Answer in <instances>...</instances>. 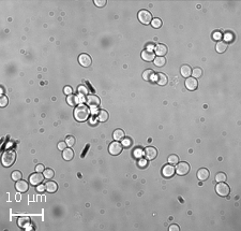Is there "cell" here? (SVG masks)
<instances>
[{
    "instance_id": "obj_11",
    "label": "cell",
    "mask_w": 241,
    "mask_h": 231,
    "mask_svg": "<svg viewBox=\"0 0 241 231\" xmlns=\"http://www.w3.org/2000/svg\"><path fill=\"white\" fill-rule=\"evenodd\" d=\"M198 86V82L196 81V79L194 77H186L185 80V87L189 89V90H195Z\"/></svg>"
},
{
    "instance_id": "obj_35",
    "label": "cell",
    "mask_w": 241,
    "mask_h": 231,
    "mask_svg": "<svg viewBox=\"0 0 241 231\" xmlns=\"http://www.w3.org/2000/svg\"><path fill=\"white\" fill-rule=\"evenodd\" d=\"M121 144H122V146H126V147H128V146H130L131 144H132V141H131L130 138H123Z\"/></svg>"
},
{
    "instance_id": "obj_28",
    "label": "cell",
    "mask_w": 241,
    "mask_h": 231,
    "mask_svg": "<svg viewBox=\"0 0 241 231\" xmlns=\"http://www.w3.org/2000/svg\"><path fill=\"white\" fill-rule=\"evenodd\" d=\"M12 180H14V181H19V180H22V176H23V175H22V172H19V171H17V170H16V171H13L12 172Z\"/></svg>"
},
{
    "instance_id": "obj_40",
    "label": "cell",
    "mask_w": 241,
    "mask_h": 231,
    "mask_svg": "<svg viewBox=\"0 0 241 231\" xmlns=\"http://www.w3.org/2000/svg\"><path fill=\"white\" fill-rule=\"evenodd\" d=\"M143 154H144V152L141 151V148H135L134 149V157H141Z\"/></svg>"
},
{
    "instance_id": "obj_41",
    "label": "cell",
    "mask_w": 241,
    "mask_h": 231,
    "mask_svg": "<svg viewBox=\"0 0 241 231\" xmlns=\"http://www.w3.org/2000/svg\"><path fill=\"white\" fill-rule=\"evenodd\" d=\"M58 148L60 149V151H65V148H67V143H65V142H59L58 143Z\"/></svg>"
},
{
    "instance_id": "obj_47",
    "label": "cell",
    "mask_w": 241,
    "mask_h": 231,
    "mask_svg": "<svg viewBox=\"0 0 241 231\" xmlns=\"http://www.w3.org/2000/svg\"><path fill=\"white\" fill-rule=\"evenodd\" d=\"M45 189H46V187H45L44 185H39L38 188H37V190L40 191V193H41V191H44Z\"/></svg>"
},
{
    "instance_id": "obj_10",
    "label": "cell",
    "mask_w": 241,
    "mask_h": 231,
    "mask_svg": "<svg viewBox=\"0 0 241 231\" xmlns=\"http://www.w3.org/2000/svg\"><path fill=\"white\" fill-rule=\"evenodd\" d=\"M78 62L82 67H89L92 62L91 57L89 56L88 54H80V57H78Z\"/></svg>"
},
{
    "instance_id": "obj_5",
    "label": "cell",
    "mask_w": 241,
    "mask_h": 231,
    "mask_svg": "<svg viewBox=\"0 0 241 231\" xmlns=\"http://www.w3.org/2000/svg\"><path fill=\"white\" fill-rule=\"evenodd\" d=\"M175 170H176V172L179 175H185V174H188L189 171H190V165H189L188 162H184V161L178 162V165H177V167L175 168Z\"/></svg>"
},
{
    "instance_id": "obj_36",
    "label": "cell",
    "mask_w": 241,
    "mask_h": 231,
    "mask_svg": "<svg viewBox=\"0 0 241 231\" xmlns=\"http://www.w3.org/2000/svg\"><path fill=\"white\" fill-rule=\"evenodd\" d=\"M8 104V98L6 96H1V99H0V107L1 108H4L6 107Z\"/></svg>"
},
{
    "instance_id": "obj_21",
    "label": "cell",
    "mask_w": 241,
    "mask_h": 231,
    "mask_svg": "<svg viewBox=\"0 0 241 231\" xmlns=\"http://www.w3.org/2000/svg\"><path fill=\"white\" fill-rule=\"evenodd\" d=\"M45 187H46V190L48 191V193H55V191H57V189H58V185H57L55 182H47L46 184H45Z\"/></svg>"
},
{
    "instance_id": "obj_22",
    "label": "cell",
    "mask_w": 241,
    "mask_h": 231,
    "mask_svg": "<svg viewBox=\"0 0 241 231\" xmlns=\"http://www.w3.org/2000/svg\"><path fill=\"white\" fill-rule=\"evenodd\" d=\"M62 157H63V159L65 160H72L74 157V152L71 149L70 147L69 148H65V151H63V153H62Z\"/></svg>"
},
{
    "instance_id": "obj_29",
    "label": "cell",
    "mask_w": 241,
    "mask_h": 231,
    "mask_svg": "<svg viewBox=\"0 0 241 231\" xmlns=\"http://www.w3.org/2000/svg\"><path fill=\"white\" fill-rule=\"evenodd\" d=\"M202 74H203V71H202V69L200 68H195L194 70H192V75H193L194 79L200 77H202Z\"/></svg>"
},
{
    "instance_id": "obj_43",
    "label": "cell",
    "mask_w": 241,
    "mask_h": 231,
    "mask_svg": "<svg viewBox=\"0 0 241 231\" xmlns=\"http://www.w3.org/2000/svg\"><path fill=\"white\" fill-rule=\"evenodd\" d=\"M221 38H222V33H221V32H214V33H213V39H214V40H220Z\"/></svg>"
},
{
    "instance_id": "obj_30",
    "label": "cell",
    "mask_w": 241,
    "mask_h": 231,
    "mask_svg": "<svg viewBox=\"0 0 241 231\" xmlns=\"http://www.w3.org/2000/svg\"><path fill=\"white\" fill-rule=\"evenodd\" d=\"M225 180H226V174L225 173H218V174L215 175V181L219 182V183H221V182H225Z\"/></svg>"
},
{
    "instance_id": "obj_4",
    "label": "cell",
    "mask_w": 241,
    "mask_h": 231,
    "mask_svg": "<svg viewBox=\"0 0 241 231\" xmlns=\"http://www.w3.org/2000/svg\"><path fill=\"white\" fill-rule=\"evenodd\" d=\"M215 191L221 197H226L230 193V188L227 184H225L224 182H221L215 186Z\"/></svg>"
},
{
    "instance_id": "obj_1",
    "label": "cell",
    "mask_w": 241,
    "mask_h": 231,
    "mask_svg": "<svg viewBox=\"0 0 241 231\" xmlns=\"http://www.w3.org/2000/svg\"><path fill=\"white\" fill-rule=\"evenodd\" d=\"M89 108H87L86 105H77L74 110V117L77 122H86L89 118Z\"/></svg>"
},
{
    "instance_id": "obj_23",
    "label": "cell",
    "mask_w": 241,
    "mask_h": 231,
    "mask_svg": "<svg viewBox=\"0 0 241 231\" xmlns=\"http://www.w3.org/2000/svg\"><path fill=\"white\" fill-rule=\"evenodd\" d=\"M227 48V43L224 41H219L215 45V50L218 53H224Z\"/></svg>"
},
{
    "instance_id": "obj_27",
    "label": "cell",
    "mask_w": 241,
    "mask_h": 231,
    "mask_svg": "<svg viewBox=\"0 0 241 231\" xmlns=\"http://www.w3.org/2000/svg\"><path fill=\"white\" fill-rule=\"evenodd\" d=\"M124 138V132L121 129H117V130L114 131V139L116 141H120Z\"/></svg>"
},
{
    "instance_id": "obj_7",
    "label": "cell",
    "mask_w": 241,
    "mask_h": 231,
    "mask_svg": "<svg viewBox=\"0 0 241 231\" xmlns=\"http://www.w3.org/2000/svg\"><path fill=\"white\" fill-rule=\"evenodd\" d=\"M86 102H87V105L92 109H97L99 105H100V99L94 95H89L88 97L86 98Z\"/></svg>"
},
{
    "instance_id": "obj_32",
    "label": "cell",
    "mask_w": 241,
    "mask_h": 231,
    "mask_svg": "<svg viewBox=\"0 0 241 231\" xmlns=\"http://www.w3.org/2000/svg\"><path fill=\"white\" fill-rule=\"evenodd\" d=\"M44 173H43V175H44V178H54V171L52 169H45L44 171Z\"/></svg>"
},
{
    "instance_id": "obj_37",
    "label": "cell",
    "mask_w": 241,
    "mask_h": 231,
    "mask_svg": "<svg viewBox=\"0 0 241 231\" xmlns=\"http://www.w3.org/2000/svg\"><path fill=\"white\" fill-rule=\"evenodd\" d=\"M78 94H80V96H85L87 95V88H86L85 86L82 85L78 87Z\"/></svg>"
},
{
    "instance_id": "obj_2",
    "label": "cell",
    "mask_w": 241,
    "mask_h": 231,
    "mask_svg": "<svg viewBox=\"0 0 241 231\" xmlns=\"http://www.w3.org/2000/svg\"><path fill=\"white\" fill-rule=\"evenodd\" d=\"M15 159H16V154L12 149L4 151L1 156V162L4 167H11L15 162Z\"/></svg>"
},
{
    "instance_id": "obj_26",
    "label": "cell",
    "mask_w": 241,
    "mask_h": 231,
    "mask_svg": "<svg viewBox=\"0 0 241 231\" xmlns=\"http://www.w3.org/2000/svg\"><path fill=\"white\" fill-rule=\"evenodd\" d=\"M154 65L156 66V67H162V66L165 65V62H166V59H165V57L163 56H158L154 58Z\"/></svg>"
},
{
    "instance_id": "obj_12",
    "label": "cell",
    "mask_w": 241,
    "mask_h": 231,
    "mask_svg": "<svg viewBox=\"0 0 241 231\" xmlns=\"http://www.w3.org/2000/svg\"><path fill=\"white\" fill-rule=\"evenodd\" d=\"M175 172H176V170L173 167V165H166V166L163 167L162 174L164 175L165 178H171L175 174Z\"/></svg>"
},
{
    "instance_id": "obj_14",
    "label": "cell",
    "mask_w": 241,
    "mask_h": 231,
    "mask_svg": "<svg viewBox=\"0 0 241 231\" xmlns=\"http://www.w3.org/2000/svg\"><path fill=\"white\" fill-rule=\"evenodd\" d=\"M17 225L21 227V228L23 229H30L29 227L31 226V222H30V219L28 218V217H21V218H18L17 220Z\"/></svg>"
},
{
    "instance_id": "obj_33",
    "label": "cell",
    "mask_w": 241,
    "mask_h": 231,
    "mask_svg": "<svg viewBox=\"0 0 241 231\" xmlns=\"http://www.w3.org/2000/svg\"><path fill=\"white\" fill-rule=\"evenodd\" d=\"M65 143H67V145H68L69 147L73 146L74 144H75V138L72 136H69L68 138H67V140H65Z\"/></svg>"
},
{
    "instance_id": "obj_42",
    "label": "cell",
    "mask_w": 241,
    "mask_h": 231,
    "mask_svg": "<svg viewBox=\"0 0 241 231\" xmlns=\"http://www.w3.org/2000/svg\"><path fill=\"white\" fill-rule=\"evenodd\" d=\"M63 90H65V94H67V95H69V96L72 95V88H71L70 86H65Z\"/></svg>"
},
{
    "instance_id": "obj_16",
    "label": "cell",
    "mask_w": 241,
    "mask_h": 231,
    "mask_svg": "<svg viewBox=\"0 0 241 231\" xmlns=\"http://www.w3.org/2000/svg\"><path fill=\"white\" fill-rule=\"evenodd\" d=\"M141 58L145 60V61H152L154 60V54L150 51L145 50L141 52Z\"/></svg>"
},
{
    "instance_id": "obj_18",
    "label": "cell",
    "mask_w": 241,
    "mask_h": 231,
    "mask_svg": "<svg viewBox=\"0 0 241 231\" xmlns=\"http://www.w3.org/2000/svg\"><path fill=\"white\" fill-rule=\"evenodd\" d=\"M154 50H156V54L159 56H164L165 54L167 53V48L164 44H158Z\"/></svg>"
},
{
    "instance_id": "obj_39",
    "label": "cell",
    "mask_w": 241,
    "mask_h": 231,
    "mask_svg": "<svg viewBox=\"0 0 241 231\" xmlns=\"http://www.w3.org/2000/svg\"><path fill=\"white\" fill-rule=\"evenodd\" d=\"M232 38H234V36H232L230 32H227V33H225V35H224V40H225V41H227V42L232 41ZM225 41H224V42H225Z\"/></svg>"
},
{
    "instance_id": "obj_13",
    "label": "cell",
    "mask_w": 241,
    "mask_h": 231,
    "mask_svg": "<svg viewBox=\"0 0 241 231\" xmlns=\"http://www.w3.org/2000/svg\"><path fill=\"white\" fill-rule=\"evenodd\" d=\"M15 188H16L18 193H26L27 190H28V184H27L26 181L19 180L15 184Z\"/></svg>"
},
{
    "instance_id": "obj_45",
    "label": "cell",
    "mask_w": 241,
    "mask_h": 231,
    "mask_svg": "<svg viewBox=\"0 0 241 231\" xmlns=\"http://www.w3.org/2000/svg\"><path fill=\"white\" fill-rule=\"evenodd\" d=\"M153 48H156V45L153 44V43H149V44H147V51H150V52H151Z\"/></svg>"
},
{
    "instance_id": "obj_8",
    "label": "cell",
    "mask_w": 241,
    "mask_h": 231,
    "mask_svg": "<svg viewBox=\"0 0 241 231\" xmlns=\"http://www.w3.org/2000/svg\"><path fill=\"white\" fill-rule=\"evenodd\" d=\"M108 151H109V153H110L112 155H114V156H117V155L120 154L121 151H122V144H121L120 142H113V143H110Z\"/></svg>"
},
{
    "instance_id": "obj_20",
    "label": "cell",
    "mask_w": 241,
    "mask_h": 231,
    "mask_svg": "<svg viewBox=\"0 0 241 231\" xmlns=\"http://www.w3.org/2000/svg\"><path fill=\"white\" fill-rule=\"evenodd\" d=\"M97 118L100 122H106L108 119V113L106 112L105 110H100L97 114Z\"/></svg>"
},
{
    "instance_id": "obj_34",
    "label": "cell",
    "mask_w": 241,
    "mask_h": 231,
    "mask_svg": "<svg viewBox=\"0 0 241 231\" xmlns=\"http://www.w3.org/2000/svg\"><path fill=\"white\" fill-rule=\"evenodd\" d=\"M178 161H179V158H178V156H177V155H171V156L168 157V162L171 163V165H175V163H178Z\"/></svg>"
},
{
    "instance_id": "obj_31",
    "label": "cell",
    "mask_w": 241,
    "mask_h": 231,
    "mask_svg": "<svg viewBox=\"0 0 241 231\" xmlns=\"http://www.w3.org/2000/svg\"><path fill=\"white\" fill-rule=\"evenodd\" d=\"M151 25H152L153 28H160L162 26V21L160 18H153L151 21Z\"/></svg>"
},
{
    "instance_id": "obj_19",
    "label": "cell",
    "mask_w": 241,
    "mask_h": 231,
    "mask_svg": "<svg viewBox=\"0 0 241 231\" xmlns=\"http://www.w3.org/2000/svg\"><path fill=\"white\" fill-rule=\"evenodd\" d=\"M180 72H181V75L184 77H190V75L192 74V69L190 66L188 65H183L180 69Z\"/></svg>"
},
{
    "instance_id": "obj_6",
    "label": "cell",
    "mask_w": 241,
    "mask_h": 231,
    "mask_svg": "<svg viewBox=\"0 0 241 231\" xmlns=\"http://www.w3.org/2000/svg\"><path fill=\"white\" fill-rule=\"evenodd\" d=\"M44 180V175L41 174V172H37V173H33L32 175H30V184L31 185H34V186H39L40 184L43 182Z\"/></svg>"
},
{
    "instance_id": "obj_3",
    "label": "cell",
    "mask_w": 241,
    "mask_h": 231,
    "mask_svg": "<svg viewBox=\"0 0 241 231\" xmlns=\"http://www.w3.org/2000/svg\"><path fill=\"white\" fill-rule=\"evenodd\" d=\"M138 19H139L141 24L148 25L152 21V15L150 12H148L147 10H141V11L138 12Z\"/></svg>"
},
{
    "instance_id": "obj_38",
    "label": "cell",
    "mask_w": 241,
    "mask_h": 231,
    "mask_svg": "<svg viewBox=\"0 0 241 231\" xmlns=\"http://www.w3.org/2000/svg\"><path fill=\"white\" fill-rule=\"evenodd\" d=\"M93 2L97 6H104L106 4V0H94Z\"/></svg>"
},
{
    "instance_id": "obj_25",
    "label": "cell",
    "mask_w": 241,
    "mask_h": 231,
    "mask_svg": "<svg viewBox=\"0 0 241 231\" xmlns=\"http://www.w3.org/2000/svg\"><path fill=\"white\" fill-rule=\"evenodd\" d=\"M67 102H68L70 105H77V104H78V102H80V99H78V97H77V96L70 95V96H68Z\"/></svg>"
},
{
    "instance_id": "obj_48",
    "label": "cell",
    "mask_w": 241,
    "mask_h": 231,
    "mask_svg": "<svg viewBox=\"0 0 241 231\" xmlns=\"http://www.w3.org/2000/svg\"><path fill=\"white\" fill-rule=\"evenodd\" d=\"M138 165L141 167H145L146 165H147V159H141L139 162H138Z\"/></svg>"
},
{
    "instance_id": "obj_46",
    "label": "cell",
    "mask_w": 241,
    "mask_h": 231,
    "mask_svg": "<svg viewBox=\"0 0 241 231\" xmlns=\"http://www.w3.org/2000/svg\"><path fill=\"white\" fill-rule=\"evenodd\" d=\"M173 230L179 231V227H178L177 225H171V227H169V231H173Z\"/></svg>"
},
{
    "instance_id": "obj_49",
    "label": "cell",
    "mask_w": 241,
    "mask_h": 231,
    "mask_svg": "<svg viewBox=\"0 0 241 231\" xmlns=\"http://www.w3.org/2000/svg\"><path fill=\"white\" fill-rule=\"evenodd\" d=\"M97 119H98V118H95V117H91V118H90V124H91V125H94V123L97 124Z\"/></svg>"
},
{
    "instance_id": "obj_17",
    "label": "cell",
    "mask_w": 241,
    "mask_h": 231,
    "mask_svg": "<svg viewBox=\"0 0 241 231\" xmlns=\"http://www.w3.org/2000/svg\"><path fill=\"white\" fill-rule=\"evenodd\" d=\"M197 178L200 181H206L207 178H209V171L205 168H202L197 171Z\"/></svg>"
},
{
    "instance_id": "obj_15",
    "label": "cell",
    "mask_w": 241,
    "mask_h": 231,
    "mask_svg": "<svg viewBox=\"0 0 241 231\" xmlns=\"http://www.w3.org/2000/svg\"><path fill=\"white\" fill-rule=\"evenodd\" d=\"M154 81L161 86L166 85L167 83V77L164 73H156L154 74Z\"/></svg>"
},
{
    "instance_id": "obj_24",
    "label": "cell",
    "mask_w": 241,
    "mask_h": 231,
    "mask_svg": "<svg viewBox=\"0 0 241 231\" xmlns=\"http://www.w3.org/2000/svg\"><path fill=\"white\" fill-rule=\"evenodd\" d=\"M143 79L146 81H153L154 80V72L152 70H146V71L143 73Z\"/></svg>"
},
{
    "instance_id": "obj_44",
    "label": "cell",
    "mask_w": 241,
    "mask_h": 231,
    "mask_svg": "<svg viewBox=\"0 0 241 231\" xmlns=\"http://www.w3.org/2000/svg\"><path fill=\"white\" fill-rule=\"evenodd\" d=\"M35 171H37V172L44 171V166H42V165H38V166L35 167Z\"/></svg>"
},
{
    "instance_id": "obj_9",
    "label": "cell",
    "mask_w": 241,
    "mask_h": 231,
    "mask_svg": "<svg viewBox=\"0 0 241 231\" xmlns=\"http://www.w3.org/2000/svg\"><path fill=\"white\" fill-rule=\"evenodd\" d=\"M144 155H145V157H146V159H147V160H152V159H154V158L156 157L158 152H156V149L154 147L149 146V147H147L146 149H145Z\"/></svg>"
}]
</instances>
